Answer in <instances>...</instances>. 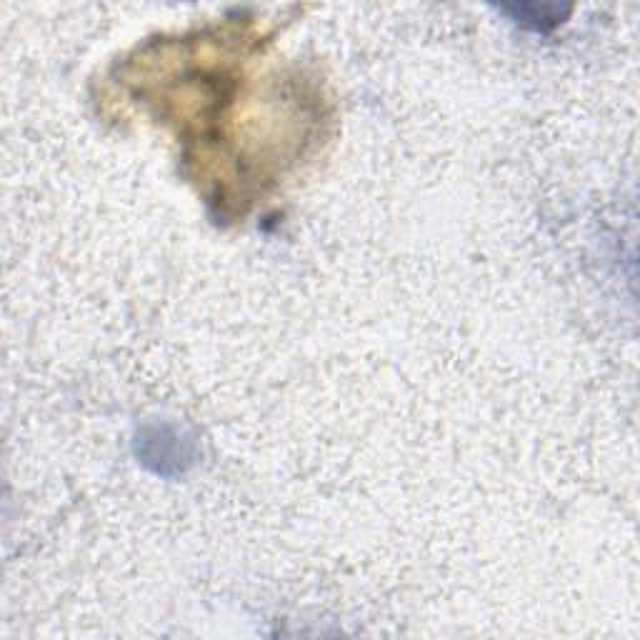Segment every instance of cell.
I'll use <instances>...</instances> for the list:
<instances>
[{
	"label": "cell",
	"instance_id": "1",
	"mask_svg": "<svg viewBox=\"0 0 640 640\" xmlns=\"http://www.w3.org/2000/svg\"><path fill=\"white\" fill-rule=\"evenodd\" d=\"M498 11L511 15V21H515L523 28L545 33V30L559 28L561 23L568 18L570 5H559V3H511V5H498Z\"/></svg>",
	"mask_w": 640,
	"mask_h": 640
}]
</instances>
